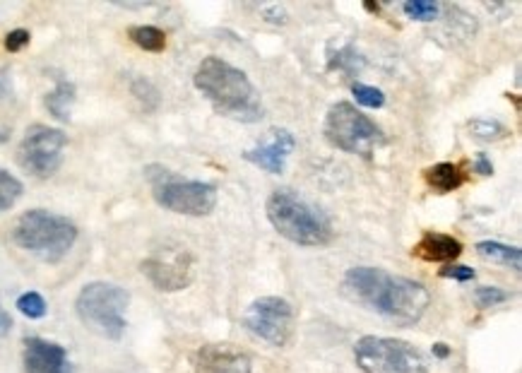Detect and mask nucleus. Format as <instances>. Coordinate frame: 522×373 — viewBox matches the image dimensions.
Wrapping results in <instances>:
<instances>
[{
	"label": "nucleus",
	"mask_w": 522,
	"mask_h": 373,
	"mask_svg": "<svg viewBox=\"0 0 522 373\" xmlns=\"http://www.w3.org/2000/svg\"><path fill=\"white\" fill-rule=\"evenodd\" d=\"M268 219L284 239L298 246H325L333 239L330 219L291 188H280L268 198Z\"/></svg>",
	"instance_id": "nucleus-3"
},
{
	"label": "nucleus",
	"mask_w": 522,
	"mask_h": 373,
	"mask_svg": "<svg viewBox=\"0 0 522 373\" xmlns=\"http://www.w3.org/2000/svg\"><path fill=\"white\" fill-rule=\"evenodd\" d=\"M342 294L400 326L416 323L431 304L428 289L421 282L380 268H351L342 279Z\"/></svg>",
	"instance_id": "nucleus-1"
},
{
	"label": "nucleus",
	"mask_w": 522,
	"mask_h": 373,
	"mask_svg": "<svg viewBox=\"0 0 522 373\" xmlns=\"http://www.w3.org/2000/svg\"><path fill=\"white\" fill-rule=\"evenodd\" d=\"M24 371L27 373H70L68 351L61 344L41 337L24 342Z\"/></svg>",
	"instance_id": "nucleus-13"
},
{
	"label": "nucleus",
	"mask_w": 522,
	"mask_h": 373,
	"mask_svg": "<svg viewBox=\"0 0 522 373\" xmlns=\"http://www.w3.org/2000/svg\"><path fill=\"white\" fill-rule=\"evenodd\" d=\"M13 241L43 263H58L78 241V226L48 210H29L15 221Z\"/></svg>",
	"instance_id": "nucleus-4"
},
{
	"label": "nucleus",
	"mask_w": 522,
	"mask_h": 373,
	"mask_svg": "<svg viewBox=\"0 0 522 373\" xmlns=\"http://www.w3.org/2000/svg\"><path fill=\"white\" fill-rule=\"evenodd\" d=\"M414 256H419L426 263H450L462 253V243L448 234H438V231H426L414 246Z\"/></svg>",
	"instance_id": "nucleus-15"
},
{
	"label": "nucleus",
	"mask_w": 522,
	"mask_h": 373,
	"mask_svg": "<svg viewBox=\"0 0 522 373\" xmlns=\"http://www.w3.org/2000/svg\"><path fill=\"white\" fill-rule=\"evenodd\" d=\"M10 330H13V318H10V313L0 306V337H5Z\"/></svg>",
	"instance_id": "nucleus-31"
},
{
	"label": "nucleus",
	"mask_w": 522,
	"mask_h": 373,
	"mask_svg": "<svg viewBox=\"0 0 522 373\" xmlns=\"http://www.w3.org/2000/svg\"><path fill=\"white\" fill-rule=\"evenodd\" d=\"M433 354H436V356H440V359H445V356L450 354V349L445 347L443 342H438V344H433Z\"/></svg>",
	"instance_id": "nucleus-32"
},
{
	"label": "nucleus",
	"mask_w": 522,
	"mask_h": 373,
	"mask_svg": "<svg viewBox=\"0 0 522 373\" xmlns=\"http://www.w3.org/2000/svg\"><path fill=\"white\" fill-rule=\"evenodd\" d=\"M474 169H477V174H481V176H491V174H493V164L488 161V156H486V154H477Z\"/></svg>",
	"instance_id": "nucleus-29"
},
{
	"label": "nucleus",
	"mask_w": 522,
	"mask_h": 373,
	"mask_svg": "<svg viewBox=\"0 0 522 373\" xmlns=\"http://www.w3.org/2000/svg\"><path fill=\"white\" fill-rule=\"evenodd\" d=\"M130 92H133L135 99L143 104L145 111H154L157 106H159V89H157L147 78L133 80V85H130Z\"/></svg>",
	"instance_id": "nucleus-22"
},
{
	"label": "nucleus",
	"mask_w": 522,
	"mask_h": 373,
	"mask_svg": "<svg viewBox=\"0 0 522 373\" xmlns=\"http://www.w3.org/2000/svg\"><path fill=\"white\" fill-rule=\"evenodd\" d=\"M470 131L477 140H484V142H496V140L508 138V128L498 121H488V118H474L470 123Z\"/></svg>",
	"instance_id": "nucleus-20"
},
{
	"label": "nucleus",
	"mask_w": 522,
	"mask_h": 373,
	"mask_svg": "<svg viewBox=\"0 0 522 373\" xmlns=\"http://www.w3.org/2000/svg\"><path fill=\"white\" fill-rule=\"evenodd\" d=\"M440 277L458 279V282H470V279H474V270L465 268V265H450V268L440 270Z\"/></svg>",
	"instance_id": "nucleus-28"
},
{
	"label": "nucleus",
	"mask_w": 522,
	"mask_h": 373,
	"mask_svg": "<svg viewBox=\"0 0 522 373\" xmlns=\"http://www.w3.org/2000/svg\"><path fill=\"white\" fill-rule=\"evenodd\" d=\"M27 44H29V31L27 29H13L8 36H5V48H8L10 53L22 51Z\"/></svg>",
	"instance_id": "nucleus-27"
},
{
	"label": "nucleus",
	"mask_w": 522,
	"mask_h": 373,
	"mask_svg": "<svg viewBox=\"0 0 522 373\" xmlns=\"http://www.w3.org/2000/svg\"><path fill=\"white\" fill-rule=\"evenodd\" d=\"M296 147V140L289 131H270V140L255 149H248L246 159L255 166L270 171V174H282L287 164V156Z\"/></svg>",
	"instance_id": "nucleus-14"
},
{
	"label": "nucleus",
	"mask_w": 522,
	"mask_h": 373,
	"mask_svg": "<svg viewBox=\"0 0 522 373\" xmlns=\"http://www.w3.org/2000/svg\"><path fill=\"white\" fill-rule=\"evenodd\" d=\"M354 359L363 373H426L421 351L405 339L368 335L356 342Z\"/></svg>",
	"instance_id": "nucleus-8"
},
{
	"label": "nucleus",
	"mask_w": 522,
	"mask_h": 373,
	"mask_svg": "<svg viewBox=\"0 0 522 373\" xmlns=\"http://www.w3.org/2000/svg\"><path fill=\"white\" fill-rule=\"evenodd\" d=\"M22 183L15 178L10 171L0 169V212H5V210H10L15 203L22 198Z\"/></svg>",
	"instance_id": "nucleus-21"
},
{
	"label": "nucleus",
	"mask_w": 522,
	"mask_h": 373,
	"mask_svg": "<svg viewBox=\"0 0 522 373\" xmlns=\"http://www.w3.org/2000/svg\"><path fill=\"white\" fill-rule=\"evenodd\" d=\"M147 178L152 183V193H154L157 203L176 214L205 217L217 205V188L212 183L181 178L173 171L161 169V166H150Z\"/></svg>",
	"instance_id": "nucleus-6"
},
{
	"label": "nucleus",
	"mask_w": 522,
	"mask_h": 373,
	"mask_svg": "<svg viewBox=\"0 0 522 373\" xmlns=\"http://www.w3.org/2000/svg\"><path fill=\"white\" fill-rule=\"evenodd\" d=\"M17 308H20L22 316L31 318V321L46 316V301H43V296L36 294V291H27V294H22L17 299Z\"/></svg>",
	"instance_id": "nucleus-23"
},
{
	"label": "nucleus",
	"mask_w": 522,
	"mask_h": 373,
	"mask_svg": "<svg viewBox=\"0 0 522 373\" xmlns=\"http://www.w3.org/2000/svg\"><path fill=\"white\" fill-rule=\"evenodd\" d=\"M193 373H251V359L231 344H208L195 354Z\"/></svg>",
	"instance_id": "nucleus-12"
},
{
	"label": "nucleus",
	"mask_w": 522,
	"mask_h": 373,
	"mask_svg": "<svg viewBox=\"0 0 522 373\" xmlns=\"http://www.w3.org/2000/svg\"><path fill=\"white\" fill-rule=\"evenodd\" d=\"M195 87L212 101L217 111L241 123L263 118V101L246 73L217 56H208L195 70Z\"/></svg>",
	"instance_id": "nucleus-2"
},
{
	"label": "nucleus",
	"mask_w": 522,
	"mask_h": 373,
	"mask_svg": "<svg viewBox=\"0 0 522 373\" xmlns=\"http://www.w3.org/2000/svg\"><path fill=\"white\" fill-rule=\"evenodd\" d=\"M193 256L188 248L171 246L143 261V275L159 291H181L193 282Z\"/></svg>",
	"instance_id": "nucleus-11"
},
{
	"label": "nucleus",
	"mask_w": 522,
	"mask_h": 373,
	"mask_svg": "<svg viewBox=\"0 0 522 373\" xmlns=\"http://www.w3.org/2000/svg\"><path fill=\"white\" fill-rule=\"evenodd\" d=\"M508 301V291L498 289V286H479L477 289V304L481 308H491L496 304H503Z\"/></svg>",
	"instance_id": "nucleus-26"
},
{
	"label": "nucleus",
	"mask_w": 522,
	"mask_h": 373,
	"mask_svg": "<svg viewBox=\"0 0 522 373\" xmlns=\"http://www.w3.org/2000/svg\"><path fill=\"white\" fill-rule=\"evenodd\" d=\"M65 145H68V138H65L63 131L36 123V126L27 128L24 138H22L17 161L22 169L29 171V174L48 178L61 169Z\"/></svg>",
	"instance_id": "nucleus-9"
},
{
	"label": "nucleus",
	"mask_w": 522,
	"mask_h": 373,
	"mask_svg": "<svg viewBox=\"0 0 522 373\" xmlns=\"http://www.w3.org/2000/svg\"><path fill=\"white\" fill-rule=\"evenodd\" d=\"M130 296L123 286L108 282H92L82 286L75 308L80 321L92 332L101 335L106 339H118L126 332V308Z\"/></svg>",
	"instance_id": "nucleus-5"
},
{
	"label": "nucleus",
	"mask_w": 522,
	"mask_h": 373,
	"mask_svg": "<svg viewBox=\"0 0 522 373\" xmlns=\"http://www.w3.org/2000/svg\"><path fill=\"white\" fill-rule=\"evenodd\" d=\"M128 36L133 39V44H138L143 51L150 53H159L166 48V34L161 29L152 24H140V27H130Z\"/></svg>",
	"instance_id": "nucleus-19"
},
{
	"label": "nucleus",
	"mask_w": 522,
	"mask_h": 373,
	"mask_svg": "<svg viewBox=\"0 0 522 373\" xmlns=\"http://www.w3.org/2000/svg\"><path fill=\"white\" fill-rule=\"evenodd\" d=\"M325 138L333 147L342 149V152L366 156V159L376 152L378 145L385 142L383 131L349 101H340L328 111Z\"/></svg>",
	"instance_id": "nucleus-7"
},
{
	"label": "nucleus",
	"mask_w": 522,
	"mask_h": 373,
	"mask_svg": "<svg viewBox=\"0 0 522 373\" xmlns=\"http://www.w3.org/2000/svg\"><path fill=\"white\" fill-rule=\"evenodd\" d=\"M477 253H479L481 258H486V261L508 265V268H513V270H520V265H522L520 248L505 246V243H498V241H479L477 243Z\"/></svg>",
	"instance_id": "nucleus-18"
},
{
	"label": "nucleus",
	"mask_w": 522,
	"mask_h": 373,
	"mask_svg": "<svg viewBox=\"0 0 522 373\" xmlns=\"http://www.w3.org/2000/svg\"><path fill=\"white\" fill-rule=\"evenodd\" d=\"M75 104V85L68 82V80H61V82L53 87V92L46 94V109L53 118L58 121H70V109Z\"/></svg>",
	"instance_id": "nucleus-17"
},
{
	"label": "nucleus",
	"mask_w": 522,
	"mask_h": 373,
	"mask_svg": "<svg viewBox=\"0 0 522 373\" xmlns=\"http://www.w3.org/2000/svg\"><path fill=\"white\" fill-rule=\"evenodd\" d=\"M13 96V82H10L8 73L0 70V99H10Z\"/></svg>",
	"instance_id": "nucleus-30"
},
{
	"label": "nucleus",
	"mask_w": 522,
	"mask_h": 373,
	"mask_svg": "<svg viewBox=\"0 0 522 373\" xmlns=\"http://www.w3.org/2000/svg\"><path fill=\"white\" fill-rule=\"evenodd\" d=\"M351 92H354L358 104L368 106V109H380V106L385 104V94L376 87H368V85H354Z\"/></svg>",
	"instance_id": "nucleus-24"
},
{
	"label": "nucleus",
	"mask_w": 522,
	"mask_h": 373,
	"mask_svg": "<svg viewBox=\"0 0 522 373\" xmlns=\"http://www.w3.org/2000/svg\"><path fill=\"white\" fill-rule=\"evenodd\" d=\"M405 13L414 20H421V22H431V20L438 17L440 8L436 3H423V0H414V3H405Z\"/></svg>",
	"instance_id": "nucleus-25"
},
{
	"label": "nucleus",
	"mask_w": 522,
	"mask_h": 373,
	"mask_svg": "<svg viewBox=\"0 0 522 373\" xmlns=\"http://www.w3.org/2000/svg\"><path fill=\"white\" fill-rule=\"evenodd\" d=\"M426 183L438 193H453L465 183V174L458 164H450V161H440V164L431 166V169L423 171Z\"/></svg>",
	"instance_id": "nucleus-16"
},
{
	"label": "nucleus",
	"mask_w": 522,
	"mask_h": 373,
	"mask_svg": "<svg viewBox=\"0 0 522 373\" xmlns=\"http://www.w3.org/2000/svg\"><path fill=\"white\" fill-rule=\"evenodd\" d=\"M243 326L248 328V332L272 347H284L293 332V308L289 301L280 296H263L246 308Z\"/></svg>",
	"instance_id": "nucleus-10"
}]
</instances>
